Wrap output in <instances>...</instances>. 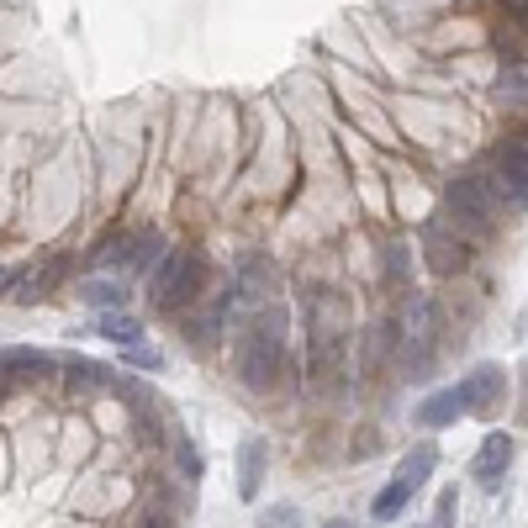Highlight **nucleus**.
Here are the masks:
<instances>
[{"mask_svg": "<svg viewBox=\"0 0 528 528\" xmlns=\"http://www.w3.org/2000/svg\"><path fill=\"white\" fill-rule=\"evenodd\" d=\"M513 433H486V439H481V449H476V465H470V476H476L481 486H497L502 476H507V465H513Z\"/></svg>", "mask_w": 528, "mask_h": 528, "instance_id": "0eeeda50", "label": "nucleus"}, {"mask_svg": "<svg viewBox=\"0 0 528 528\" xmlns=\"http://www.w3.org/2000/svg\"><path fill=\"white\" fill-rule=\"evenodd\" d=\"M180 476H185V481H196V476H201V460H196V449L185 444V439H180Z\"/></svg>", "mask_w": 528, "mask_h": 528, "instance_id": "412c9836", "label": "nucleus"}, {"mask_svg": "<svg viewBox=\"0 0 528 528\" xmlns=\"http://www.w3.org/2000/svg\"><path fill=\"white\" fill-rule=\"evenodd\" d=\"M444 201H449V217H460L470 233H486L497 222V185L486 175H460Z\"/></svg>", "mask_w": 528, "mask_h": 528, "instance_id": "7ed1b4c3", "label": "nucleus"}, {"mask_svg": "<svg viewBox=\"0 0 528 528\" xmlns=\"http://www.w3.org/2000/svg\"><path fill=\"white\" fill-rule=\"evenodd\" d=\"M497 180L507 185V201L528 206V143H502L497 148Z\"/></svg>", "mask_w": 528, "mask_h": 528, "instance_id": "6e6552de", "label": "nucleus"}, {"mask_svg": "<svg viewBox=\"0 0 528 528\" xmlns=\"http://www.w3.org/2000/svg\"><path fill=\"white\" fill-rule=\"evenodd\" d=\"M96 333L106 338V344H122V349H138L143 344V323L127 312H101L96 317Z\"/></svg>", "mask_w": 528, "mask_h": 528, "instance_id": "f8f14e48", "label": "nucleus"}, {"mask_svg": "<svg viewBox=\"0 0 528 528\" xmlns=\"http://www.w3.org/2000/svg\"><path fill=\"white\" fill-rule=\"evenodd\" d=\"M201 286H206V254L201 249H169L159 259V270H154L148 296H154L159 312H180L201 296Z\"/></svg>", "mask_w": 528, "mask_h": 528, "instance_id": "f03ea898", "label": "nucleus"}, {"mask_svg": "<svg viewBox=\"0 0 528 528\" xmlns=\"http://www.w3.org/2000/svg\"><path fill=\"white\" fill-rule=\"evenodd\" d=\"M69 275V254H53V259H43L37 270H27L22 275V286H16V301L22 307H32V301H43V296H53L59 291V280Z\"/></svg>", "mask_w": 528, "mask_h": 528, "instance_id": "1a4fd4ad", "label": "nucleus"}, {"mask_svg": "<svg viewBox=\"0 0 528 528\" xmlns=\"http://www.w3.org/2000/svg\"><path fill=\"white\" fill-rule=\"evenodd\" d=\"M6 280H11V275H6V270H0V286H6Z\"/></svg>", "mask_w": 528, "mask_h": 528, "instance_id": "393cba45", "label": "nucleus"}, {"mask_svg": "<svg viewBox=\"0 0 528 528\" xmlns=\"http://www.w3.org/2000/svg\"><path fill=\"white\" fill-rule=\"evenodd\" d=\"M433 528H455V486H444L433 502Z\"/></svg>", "mask_w": 528, "mask_h": 528, "instance_id": "6ab92c4d", "label": "nucleus"}, {"mask_svg": "<svg viewBox=\"0 0 528 528\" xmlns=\"http://www.w3.org/2000/svg\"><path fill=\"white\" fill-rule=\"evenodd\" d=\"M101 365H90V360H74L69 365V391H96L101 386V375H96Z\"/></svg>", "mask_w": 528, "mask_h": 528, "instance_id": "f3484780", "label": "nucleus"}, {"mask_svg": "<svg viewBox=\"0 0 528 528\" xmlns=\"http://www.w3.org/2000/svg\"><path fill=\"white\" fill-rule=\"evenodd\" d=\"M280 365H286V312L264 307L238 338V381L249 391H270L280 381Z\"/></svg>", "mask_w": 528, "mask_h": 528, "instance_id": "f257e3e1", "label": "nucleus"}, {"mask_svg": "<svg viewBox=\"0 0 528 528\" xmlns=\"http://www.w3.org/2000/svg\"><path fill=\"white\" fill-rule=\"evenodd\" d=\"M439 312H433V301H418L412 307V317H407V338H402V360L412 365V375H418V365L433 354V344H439Z\"/></svg>", "mask_w": 528, "mask_h": 528, "instance_id": "423d86ee", "label": "nucleus"}, {"mask_svg": "<svg viewBox=\"0 0 528 528\" xmlns=\"http://www.w3.org/2000/svg\"><path fill=\"white\" fill-rule=\"evenodd\" d=\"M433 465H439V444H412V455L402 460V470H396V481H407L412 492L433 476Z\"/></svg>", "mask_w": 528, "mask_h": 528, "instance_id": "ddd939ff", "label": "nucleus"}, {"mask_svg": "<svg viewBox=\"0 0 528 528\" xmlns=\"http://www.w3.org/2000/svg\"><path fill=\"white\" fill-rule=\"evenodd\" d=\"M80 301L96 312H122L127 307V286H117V280H90V286H80Z\"/></svg>", "mask_w": 528, "mask_h": 528, "instance_id": "2eb2a0df", "label": "nucleus"}, {"mask_svg": "<svg viewBox=\"0 0 528 528\" xmlns=\"http://www.w3.org/2000/svg\"><path fill=\"white\" fill-rule=\"evenodd\" d=\"M328 528H360V523H349V518H333Z\"/></svg>", "mask_w": 528, "mask_h": 528, "instance_id": "b1692460", "label": "nucleus"}, {"mask_svg": "<svg viewBox=\"0 0 528 528\" xmlns=\"http://www.w3.org/2000/svg\"><path fill=\"white\" fill-rule=\"evenodd\" d=\"M423 254H428V270L433 275H460L465 264H470V243L460 233H449L444 217H433L428 233H423Z\"/></svg>", "mask_w": 528, "mask_h": 528, "instance_id": "20e7f679", "label": "nucleus"}, {"mask_svg": "<svg viewBox=\"0 0 528 528\" xmlns=\"http://www.w3.org/2000/svg\"><path fill=\"white\" fill-rule=\"evenodd\" d=\"M497 6H502L507 16H518V22H528V0H497Z\"/></svg>", "mask_w": 528, "mask_h": 528, "instance_id": "4be33fe9", "label": "nucleus"}, {"mask_svg": "<svg viewBox=\"0 0 528 528\" xmlns=\"http://www.w3.org/2000/svg\"><path fill=\"white\" fill-rule=\"evenodd\" d=\"M143 528H169V518L164 513H143Z\"/></svg>", "mask_w": 528, "mask_h": 528, "instance_id": "5701e85b", "label": "nucleus"}, {"mask_svg": "<svg viewBox=\"0 0 528 528\" xmlns=\"http://www.w3.org/2000/svg\"><path fill=\"white\" fill-rule=\"evenodd\" d=\"M492 96H497V101H507V106L523 101V96H528V90H523V74H502V80L492 85Z\"/></svg>", "mask_w": 528, "mask_h": 528, "instance_id": "aec40b11", "label": "nucleus"}, {"mask_svg": "<svg viewBox=\"0 0 528 528\" xmlns=\"http://www.w3.org/2000/svg\"><path fill=\"white\" fill-rule=\"evenodd\" d=\"M159 259V233H138V238H127V270H148V264Z\"/></svg>", "mask_w": 528, "mask_h": 528, "instance_id": "dca6fc26", "label": "nucleus"}, {"mask_svg": "<svg viewBox=\"0 0 528 528\" xmlns=\"http://www.w3.org/2000/svg\"><path fill=\"white\" fill-rule=\"evenodd\" d=\"M122 360H127V365H138V370H164V354H159V349H148V344L122 349Z\"/></svg>", "mask_w": 528, "mask_h": 528, "instance_id": "a211bd4d", "label": "nucleus"}, {"mask_svg": "<svg viewBox=\"0 0 528 528\" xmlns=\"http://www.w3.org/2000/svg\"><path fill=\"white\" fill-rule=\"evenodd\" d=\"M455 418H465V402H460V386H449V391H433L428 402L418 407V423L423 428H449Z\"/></svg>", "mask_w": 528, "mask_h": 528, "instance_id": "9b49d317", "label": "nucleus"}, {"mask_svg": "<svg viewBox=\"0 0 528 528\" xmlns=\"http://www.w3.org/2000/svg\"><path fill=\"white\" fill-rule=\"evenodd\" d=\"M502 391H507L502 370L497 365H481V370H470L465 381H460V402H465V412H476V418H492L497 402H502Z\"/></svg>", "mask_w": 528, "mask_h": 528, "instance_id": "39448f33", "label": "nucleus"}, {"mask_svg": "<svg viewBox=\"0 0 528 528\" xmlns=\"http://www.w3.org/2000/svg\"><path fill=\"white\" fill-rule=\"evenodd\" d=\"M407 502H412V486L407 481H386L381 497H375V507H370V518L375 523H396V518L407 513Z\"/></svg>", "mask_w": 528, "mask_h": 528, "instance_id": "4468645a", "label": "nucleus"}, {"mask_svg": "<svg viewBox=\"0 0 528 528\" xmlns=\"http://www.w3.org/2000/svg\"><path fill=\"white\" fill-rule=\"evenodd\" d=\"M264 465H270V455H264V439H249L238 449V497L254 502L259 486H264Z\"/></svg>", "mask_w": 528, "mask_h": 528, "instance_id": "9d476101", "label": "nucleus"}]
</instances>
